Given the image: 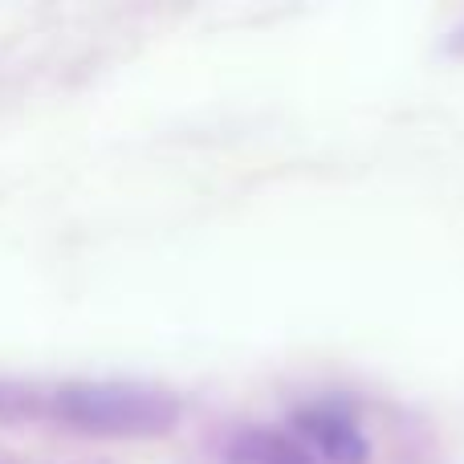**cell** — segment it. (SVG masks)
<instances>
[{"label": "cell", "mask_w": 464, "mask_h": 464, "mask_svg": "<svg viewBox=\"0 0 464 464\" xmlns=\"http://www.w3.org/2000/svg\"><path fill=\"white\" fill-rule=\"evenodd\" d=\"M289 432L302 440L314 464H367V440L351 411L338 403H314L294 416Z\"/></svg>", "instance_id": "cell-1"}]
</instances>
